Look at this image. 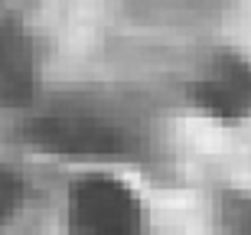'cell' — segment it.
I'll return each instance as SVG.
<instances>
[{"instance_id":"obj_6","label":"cell","mask_w":251,"mask_h":235,"mask_svg":"<svg viewBox=\"0 0 251 235\" xmlns=\"http://www.w3.org/2000/svg\"><path fill=\"white\" fill-rule=\"evenodd\" d=\"M20 196H23V183L13 170L0 167V226L7 222L20 206Z\"/></svg>"},{"instance_id":"obj_1","label":"cell","mask_w":251,"mask_h":235,"mask_svg":"<svg viewBox=\"0 0 251 235\" xmlns=\"http://www.w3.org/2000/svg\"><path fill=\"white\" fill-rule=\"evenodd\" d=\"M33 147L59 157H134L144 151L140 131L98 111H52L26 128Z\"/></svg>"},{"instance_id":"obj_4","label":"cell","mask_w":251,"mask_h":235,"mask_svg":"<svg viewBox=\"0 0 251 235\" xmlns=\"http://www.w3.org/2000/svg\"><path fill=\"white\" fill-rule=\"evenodd\" d=\"M36 88V56L17 26L0 29V102H26Z\"/></svg>"},{"instance_id":"obj_2","label":"cell","mask_w":251,"mask_h":235,"mask_svg":"<svg viewBox=\"0 0 251 235\" xmlns=\"http://www.w3.org/2000/svg\"><path fill=\"white\" fill-rule=\"evenodd\" d=\"M69 235H147L144 203L111 173H85L69 186Z\"/></svg>"},{"instance_id":"obj_3","label":"cell","mask_w":251,"mask_h":235,"mask_svg":"<svg viewBox=\"0 0 251 235\" xmlns=\"http://www.w3.org/2000/svg\"><path fill=\"white\" fill-rule=\"evenodd\" d=\"M189 98L215 121H245L251 114V59L232 49L215 52L209 69L189 85Z\"/></svg>"},{"instance_id":"obj_5","label":"cell","mask_w":251,"mask_h":235,"mask_svg":"<svg viewBox=\"0 0 251 235\" xmlns=\"http://www.w3.org/2000/svg\"><path fill=\"white\" fill-rule=\"evenodd\" d=\"M222 226L232 235H251V196L232 193L222 203Z\"/></svg>"}]
</instances>
